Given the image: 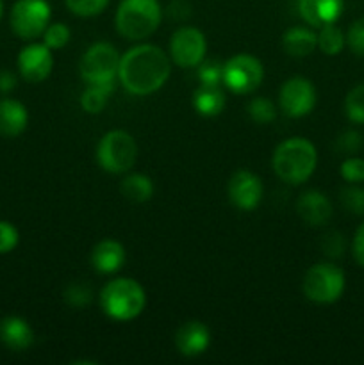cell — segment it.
<instances>
[{"mask_svg":"<svg viewBox=\"0 0 364 365\" xmlns=\"http://www.w3.org/2000/svg\"><path fill=\"white\" fill-rule=\"evenodd\" d=\"M171 73L166 52L156 45H138L121 56L118 78L131 95L146 96L164 86Z\"/></svg>","mask_w":364,"mask_h":365,"instance_id":"obj_1","label":"cell"},{"mask_svg":"<svg viewBox=\"0 0 364 365\" xmlns=\"http://www.w3.org/2000/svg\"><path fill=\"white\" fill-rule=\"evenodd\" d=\"M318 164L316 146L303 138H291L275 148L273 170L285 184L298 185L309 180Z\"/></svg>","mask_w":364,"mask_h":365,"instance_id":"obj_2","label":"cell"},{"mask_svg":"<svg viewBox=\"0 0 364 365\" xmlns=\"http://www.w3.org/2000/svg\"><path fill=\"white\" fill-rule=\"evenodd\" d=\"M145 289L132 278H116L100 291V307L114 321H132L145 310Z\"/></svg>","mask_w":364,"mask_h":365,"instance_id":"obj_3","label":"cell"},{"mask_svg":"<svg viewBox=\"0 0 364 365\" xmlns=\"http://www.w3.org/2000/svg\"><path fill=\"white\" fill-rule=\"evenodd\" d=\"M163 18L157 0H121L116 11V29L128 41H141L157 31Z\"/></svg>","mask_w":364,"mask_h":365,"instance_id":"obj_4","label":"cell"},{"mask_svg":"<svg viewBox=\"0 0 364 365\" xmlns=\"http://www.w3.org/2000/svg\"><path fill=\"white\" fill-rule=\"evenodd\" d=\"M138 159V145L125 130H111L96 146V160L107 173L120 175L131 170Z\"/></svg>","mask_w":364,"mask_h":365,"instance_id":"obj_5","label":"cell"},{"mask_svg":"<svg viewBox=\"0 0 364 365\" xmlns=\"http://www.w3.org/2000/svg\"><path fill=\"white\" fill-rule=\"evenodd\" d=\"M346 278L341 267L330 262H320L310 267L303 277V294L320 305L338 302L345 291Z\"/></svg>","mask_w":364,"mask_h":365,"instance_id":"obj_6","label":"cell"},{"mask_svg":"<svg viewBox=\"0 0 364 365\" xmlns=\"http://www.w3.org/2000/svg\"><path fill=\"white\" fill-rule=\"evenodd\" d=\"M121 56L111 43L100 41L89 46L81 59V77L86 84H107L118 77Z\"/></svg>","mask_w":364,"mask_h":365,"instance_id":"obj_7","label":"cell"},{"mask_svg":"<svg viewBox=\"0 0 364 365\" xmlns=\"http://www.w3.org/2000/svg\"><path fill=\"white\" fill-rule=\"evenodd\" d=\"M50 14L46 0H16L11 9V29L24 41H34L49 27Z\"/></svg>","mask_w":364,"mask_h":365,"instance_id":"obj_8","label":"cell"},{"mask_svg":"<svg viewBox=\"0 0 364 365\" xmlns=\"http://www.w3.org/2000/svg\"><path fill=\"white\" fill-rule=\"evenodd\" d=\"M264 68L257 57L250 53H238L223 63V84L238 95H248L261 86Z\"/></svg>","mask_w":364,"mask_h":365,"instance_id":"obj_9","label":"cell"},{"mask_svg":"<svg viewBox=\"0 0 364 365\" xmlns=\"http://www.w3.org/2000/svg\"><path fill=\"white\" fill-rule=\"evenodd\" d=\"M207 41L202 31L195 27H181L170 41V56L181 68H196L206 59Z\"/></svg>","mask_w":364,"mask_h":365,"instance_id":"obj_10","label":"cell"},{"mask_svg":"<svg viewBox=\"0 0 364 365\" xmlns=\"http://www.w3.org/2000/svg\"><path fill=\"white\" fill-rule=\"evenodd\" d=\"M278 103L285 116H307L316 106V89L305 77H291L282 84L278 93Z\"/></svg>","mask_w":364,"mask_h":365,"instance_id":"obj_11","label":"cell"},{"mask_svg":"<svg viewBox=\"0 0 364 365\" xmlns=\"http://www.w3.org/2000/svg\"><path fill=\"white\" fill-rule=\"evenodd\" d=\"M54 68L52 50L45 43H29L18 53V70L27 82L38 84L50 77Z\"/></svg>","mask_w":364,"mask_h":365,"instance_id":"obj_12","label":"cell"},{"mask_svg":"<svg viewBox=\"0 0 364 365\" xmlns=\"http://www.w3.org/2000/svg\"><path fill=\"white\" fill-rule=\"evenodd\" d=\"M264 195V185L256 173L239 170L228 180V198L239 210H253L259 207Z\"/></svg>","mask_w":364,"mask_h":365,"instance_id":"obj_13","label":"cell"},{"mask_svg":"<svg viewBox=\"0 0 364 365\" xmlns=\"http://www.w3.org/2000/svg\"><path fill=\"white\" fill-rule=\"evenodd\" d=\"M345 9V0H298V13L310 27L335 24Z\"/></svg>","mask_w":364,"mask_h":365,"instance_id":"obj_14","label":"cell"},{"mask_svg":"<svg viewBox=\"0 0 364 365\" xmlns=\"http://www.w3.org/2000/svg\"><path fill=\"white\" fill-rule=\"evenodd\" d=\"M175 344L181 355L184 356H198L207 351L211 344V331L200 321H188L178 328L177 335H175Z\"/></svg>","mask_w":364,"mask_h":365,"instance_id":"obj_15","label":"cell"},{"mask_svg":"<svg viewBox=\"0 0 364 365\" xmlns=\"http://www.w3.org/2000/svg\"><path fill=\"white\" fill-rule=\"evenodd\" d=\"M296 212L310 227H321L332 216V203L321 191L310 189L300 195L296 202Z\"/></svg>","mask_w":364,"mask_h":365,"instance_id":"obj_16","label":"cell"},{"mask_svg":"<svg viewBox=\"0 0 364 365\" xmlns=\"http://www.w3.org/2000/svg\"><path fill=\"white\" fill-rule=\"evenodd\" d=\"M0 342L11 351H25L34 342V330L24 317L7 316L0 319Z\"/></svg>","mask_w":364,"mask_h":365,"instance_id":"obj_17","label":"cell"},{"mask_svg":"<svg viewBox=\"0 0 364 365\" xmlns=\"http://www.w3.org/2000/svg\"><path fill=\"white\" fill-rule=\"evenodd\" d=\"M27 107L14 98L0 100V135L18 138L27 128Z\"/></svg>","mask_w":364,"mask_h":365,"instance_id":"obj_18","label":"cell"},{"mask_svg":"<svg viewBox=\"0 0 364 365\" xmlns=\"http://www.w3.org/2000/svg\"><path fill=\"white\" fill-rule=\"evenodd\" d=\"M125 262V248L114 239H103L93 248L91 264L98 273L111 274L121 269Z\"/></svg>","mask_w":364,"mask_h":365,"instance_id":"obj_19","label":"cell"},{"mask_svg":"<svg viewBox=\"0 0 364 365\" xmlns=\"http://www.w3.org/2000/svg\"><path fill=\"white\" fill-rule=\"evenodd\" d=\"M282 46L291 57H307L318 46V34L305 27H291L282 38Z\"/></svg>","mask_w":364,"mask_h":365,"instance_id":"obj_20","label":"cell"},{"mask_svg":"<svg viewBox=\"0 0 364 365\" xmlns=\"http://www.w3.org/2000/svg\"><path fill=\"white\" fill-rule=\"evenodd\" d=\"M225 93L220 86L200 84V88L193 93V107L202 116H218L225 109Z\"/></svg>","mask_w":364,"mask_h":365,"instance_id":"obj_21","label":"cell"},{"mask_svg":"<svg viewBox=\"0 0 364 365\" xmlns=\"http://www.w3.org/2000/svg\"><path fill=\"white\" fill-rule=\"evenodd\" d=\"M120 191L128 202L145 203L153 195V182L148 175L132 173L125 177L120 184Z\"/></svg>","mask_w":364,"mask_h":365,"instance_id":"obj_22","label":"cell"},{"mask_svg":"<svg viewBox=\"0 0 364 365\" xmlns=\"http://www.w3.org/2000/svg\"><path fill=\"white\" fill-rule=\"evenodd\" d=\"M114 91V82L107 84H88L86 91L81 96V106L86 113L98 114L107 106L111 98V93Z\"/></svg>","mask_w":364,"mask_h":365,"instance_id":"obj_23","label":"cell"},{"mask_svg":"<svg viewBox=\"0 0 364 365\" xmlns=\"http://www.w3.org/2000/svg\"><path fill=\"white\" fill-rule=\"evenodd\" d=\"M346 45V36L335 24H327L320 27L318 34V48L327 56H338Z\"/></svg>","mask_w":364,"mask_h":365,"instance_id":"obj_24","label":"cell"},{"mask_svg":"<svg viewBox=\"0 0 364 365\" xmlns=\"http://www.w3.org/2000/svg\"><path fill=\"white\" fill-rule=\"evenodd\" d=\"M248 116L252 118L256 123L259 125H270L273 123L277 118V107L271 100L264 98V96H256L252 102L248 103Z\"/></svg>","mask_w":364,"mask_h":365,"instance_id":"obj_25","label":"cell"},{"mask_svg":"<svg viewBox=\"0 0 364 365\" xmlns=\"http://www.w3.org/2000/svg\"><path fill=\"white\" fill-rule=\"evenodd\" d=\"M64 302L75 309H86L93 302V289L84 282H71L64 289Z\"/></svg>","mask_w":364,"mask_h":365,"instance_id":"obj_26","label":"cell"},{"mask_svg":"<svg viewBox=\"0 0 364 365\" xmlns=\"http://www.w3.org/2000/svg\"><path fill=\"white\" fill-rule=\"evenodd\" d=\"M345 113L350 121L364 125V84L355 86V88L346 95Z\"/></svg>","mask_w":364,"mask_h":365,"instance_id":"obj_27","label":"cell"},{"mask_svg":"<svg viewBox=\"0 0 364 365\" xmlns=\"http://www.w3.org/2000/svg\"><path fill=\"white\" fill-rule=\"evenodd\" d=\"M196 75L200 78V84L220 86L223 82V63L218 59L202 61L196 66Z\"/></svg>","mask_w":364,"mask_h":365,"instance_id":"obj_28","label":"cell"},{"mask_svg":"<svg viewBox=\"0 0 364 365\" xmlns=\"http://www.w3.org/2000/svg\"><path fill=\"white\" fill-rule=\"evenodd\" d=\"M341 203L348 212L355 216H364V187L352 184L341 191Z\"/></svg>","mask_w":364,"mask_h":365,"instance_id":"obj_29","label":"cell"},{"mask_svg":"<svg viewBox=\"0 0 364 365\" xmlns=\"http://www.w3.org/2000/svg\"><path fill=\"white\" fill-rule=\"evenodd\" d=\"M68 41H70V29L64 24H61V21L49 24V27L43 32V43H45L50 50L63 48Z\"/></svg>","mask_w":364,"mask_h":365,"instance_id":"obj_30","label":"cell"},{"mask_svg":"<svg viewBox=\"0 0 364 365\" xmlns=\"http://www.w3.org/2000/svg\"><path fill=\"white\" fill-rule=\"evenodd\" d=\"M68 6V9L74 14L82 18L96 16V14L102 13L107 7L109 0H64Z\"/></svg>","mask_w":364,"mask_h":365,"instance_id":"obj_31","label":"cell"},{"mask_svg":"<svg viewBox=\"0 0 364 365\" xmlns=\"http://www.w3.org/2000/svg\"><path fill=\"white\" fill-rule=\"evenodd\" d=\"M341 177L348 184H363L364 182V159L355 155H350L341 164Z\"/></svg>","mask_w":364,"mask_h":365,"instance_id":"obj_32","label":"cell"},{"mask_svg":"<svg viewBox=\"0 0 364 365\" xmlns=\"http://www.w3.org/2000/svg\"><path fill=\"white\" fill-rule=\"evenodd\" d=\"M346 45L355 56H364V16L350 25L346 32Z\"/></svg>","mask_w":364,"mask_h":365,"instance_id":"obj_33","label":"cell"},{"mask_svg":"<svg viewBox=\"0 0 364 365\" xmlns=\"http://www.w3.org/2000/svg\"><path fill=\"white\" fill-rule=\"evenodd\" d=\"M20 241V234H18L16 227L9 221H0V255L13 252Z\"/></svg>","mask_w":364,"mask_h":365,"instance_id":"obj_34","label":"cell"},{"mask_svg":"<svg viewBox=\"0 0 364 365\" xmlns=\"http://www.w3.org/2000/svg\"><path fill=\"white\" fill-rule=\"evenodd\" d=\"M363 146H364V138L363 134L357 130H346L338 138V148L341 153L353 155V153L359 152Z\"/></svg>","mask_w":364,"mask_h":365,"instance_id":"obj_35","label":"cell"},{"mask_svg":"<svg viewBox=\"0 0 364 365\" xmlns=\"http://www.w3.org/2000/svg\"><path fill=\"white\" fill-rule=\"evenodd\" d=\"M345 237L339 232H328L323 237V242H321V248L327 253L328 257L335 259V257H341L345 253Z\"/></svg>","mask_w":364,"mask_h":365,"instance_id":"obj_36","label":"cell"},{"mask_svg":"<svg viewBox=\"0 0 364 365\" xmlns=\"http://www.w3.org/2000/svg\"><path fill=\"white\" fill-rule=\"evenodd\" d=\"M352 252H353V257H355L357 264L364 267V223L357 228L355 235H353Z\"/></svg>","mask_w":364,"mask_h":365,"instance_id":"obj_37","label":"cell"},{"mask_svg":"<svg viewBox=\"0 0 364 365\" xmlns=\"http://www.w3.org/2000/svg\"><path fill=\"white\" fill-rule=\"evenodd\" d=\"M16 88V75L9 70H0V93H9Z\"/></svg>","mask_w":364,"mask_h":365,"instance_id":"obj_38","label":"cell"},{"mask_svg":"<svg viewBox=\"0 0 364 365\" xmlns=\"http://www.w3.org/2000/svg\"><path fill=\"white\" fill-rule=\"evenodd\" d=\"M2 14H4V2L0 0V20H2Z\"/></svg>","mask_w":364,"mask_h":365,"instance_id":"obj_39","label":"cell"}]
</instances>
